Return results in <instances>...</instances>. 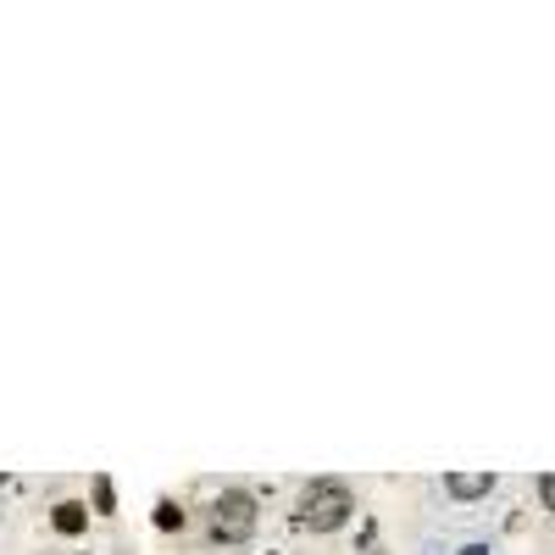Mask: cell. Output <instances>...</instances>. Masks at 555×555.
Masks as SVG:
<instances>
[{
    "label": "cell",
    "mask_w": 555,
    "mask_h": 555,
    "mask_svg": "<svg viewBox=\"0 0 555 555\" xmlns=\"http://www.w3.org/2000/svg\"><path fill=\"white\" fill-rule=\"evenodd\" d=\"M350 512H356V500H350L345 483H311L306 500H300V522H306L311 533H334V528H345Z\"/></svg>",
    "instance_id": "1"
},
{
    "label": "cell",
    "mask_w": 555,
    "mask_h": 555,
    "mask_svg": "<svg viewBox=\"0 0 555 555\" xmlns=\"http://www.w3.org/2000/svg\"><path fill=\"white\" fill-rule=\"evenodd\" d=\"M256 533V500L250 494H222L217 505H211V539H222V544H245Z\"/></svg>",
    "instance_id": "2"
},
{
    "label": "cell",
    "mask_w": 555,
    "mask_h": 555,
    "mask_svg": "<svg viewBox=\"0 0 555 555\" xmlns=\"http://www.w3.org/2000/svg\"><path fill=\"white\" fill-rule=\"evenodd\" d=\"M444 489H450L455 500H478V494H489V489H494V478H489V473H450V478H444Z\"/></svg>",
    "instance_id": "3"
},
{
    "label": "cell",
    "mask_w": 555,
    "mask_h": 555,
    "mask_svg": "<svg viewBox=\"0 0 555 555\" xmlns=\"http://www.w3.org/2000/svg\"><path fill=\"white\" fill-rule=\"evenodd\" d=\"M56 528H62V533H78V528H83V505H78V500H62V505H56Z\"/></svg>",
    "instance_id": "4"
},
{
    "label": "cell",
    "mask_w": 555,
    "mask_h": 555,
    "mask_svg": "<svg viewBox=\"0 0 555 555\" xmlns=\"http://www.w3.org/2000/svg\"><path fill=\"white\" fill-rule=\"evenodd\" d=\"M178 522H183V512H178L172 500H162V505H156V528H178Z\"/></svg>",
    "instance_id": "5"
},
{
    "label": "cell",
    "mask_w": 555,
    "mask_h": 555,
    "mask_svg": "<svg viewBox=\"0 0 555 555\" xmlns=\"http://www.w3.org/2000/svg\"><path fill=\"white\" fill-rule=\"evenodd\" d=\"M539 494H544V505L555 512V473H544V478H539Z\"/></svg>",
    "instance_id": "6"
},
{
    "label": "cell",
    "mask_w": 555,
    "mask_h": 555,
    "mask_svg": "<svg viewBox=\"0 0 555 555\" xmlns=\"http://www.w3.org/2000/svg\"><path fill=\"white\" fill-rule=\"evenodd\" d=\"M461 555H489V550H483V544H467V550H461Z\"/></svg>",
    "instance_id": "7"
}]
</instances>
